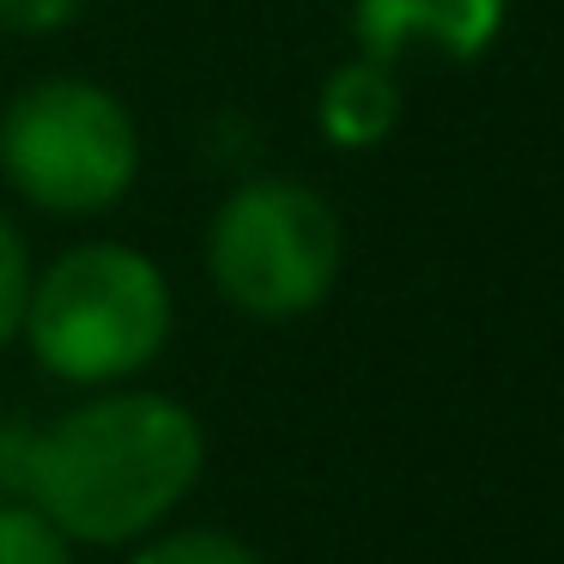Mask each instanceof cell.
<instances>
[{
  "instance_id": "5b68a950",
  "label": "cell",
  "mask_w": 564,
  "mask_h": 564,
  "mask_svg": "<svg viewBox=\"0 0 564 564\" xmlns=\"http://www.w3.org/2000/svg\"><path fill=\"white\" fill-rule=\"evenodd\" d=\"M503 31V0H352L358 55L394 67L413 43L479 62Z\"/></svg>"
},
{
  "instance_id": "30bf717a",
  "label": "cell",
  "mask_w": 564,
  "mask_h": 564,
  "mask_svg": "<svg viewBox=\"0 0 564 564\" xmlns=\"http://www.w3.org/2000/svg\"><path fill=\"white\" fill-rule=\"evenodd\" d=\"M86 13V0H0V31L13 37H50Z\"/></svg>"
},
{
  "instance_id": "6da1fadb",
  "label": "cell",
  "mask_w": 564,
  "mask_h": 564,
  "mask_svg": "<svg viewBox=\"0 0 564 564\" xmlns=\"http://www.w3.org/2000/svg\"><path fill=\"white\" fill-rule=\"evenodd\" d=\"M207 474V431L176 394L104 389L37 425L25 503H37L74 546H134L159 534Z\"/></svg>"
},
{
  "instance_id": "9c48e42d",
  "label": "cell",
  "mask_w": 564,
  "mask_h": 564,
  "mask_svg": "<svg viewBox=\"0 0 564 564\" xmlns=\"http://www.w3.org/2000/svg\"><path fill=\"white\" fill-rule=\"evenodd\" d=\"M31 249L19 237V225L0 213V346H13L25 328V297H31Z\"/></svg>"
},
{
  "instance_id": "7a4b0ae2",
  "label": "cell",
  "mask_w": 564,
  "mask_h": 564,
  "mask_svg": "<svg viewBox=\"0 0 564 564\" xmlns=\"http://www.w3.org/2000/svg\"><path fill=\"white\" fill-rule=\"evenodd\" d=\"M176 297L164 268L134 243H74L31 273L25 346L74 389H116L164 352Z\"/></svg>"
},
{
  "instance_id": "52a82bcc",
  "label": "cell",
  "mask_w": 564,
  "mask_h": 564,
  "mask_svg": "<svg viewBox=\"0 0 564 564\" xmlns=\"http://www.w3.org/2000/svg\"><path fill=\"white\" fill-rule=\"evenodd\" d=\"M128 564H268L231 528H159L134 546Z\"/></svg>"
},
{
  "instance_id": "8992f818",
  "label": "cell",
  "mask_w": 564,
  "mask_h": 564,
  "mask_svg": "<svg viewBox=\"0 0 564 564\" xmlns=\"http://www.w3.org/2000/svg\"><path fill=\"white\" fill-rule=\"evenodd\" d=\"M316 122H322V134L346 152L382 147V140L394 134V122H401V79H394V67L370 62V55L340 62L322 79Z\"/></svg>"
},
{
  "instance_id": "3957f363",
  "label": "cell",
  "mask_w": 564,
  "mask_h": 564,
  "mask_svg": "<svg viewBox=\"0 0 564 564\" xmlns=\"http://www.w3.org/2000/svg\"><path fill=\"white\" fill-rule=\"evenodd\" d=\"M346 268L340 213L297 176H249L207 225V273L249 322H297L322 310Z\"/></svg>"
},
{
  "instance_id": "ba28073f",
  "label": "cell",
  "mask_w": 564,
  "mask_h": 564,
  "mask_svg": "<svg viewBox=\"0 0 564 564\" xmlns=\"http://www.w3.org/2000/svg\"><path fill=\"white\" fill-rule=\"evenodd\" d=\"M0 564H74V540L25 498H0Z\"/></svg>"
},
{
  "instance_id": "277c9868",
  "label": "cell",
  "mask_w": 564,
  "mask_h": 564,
  "mask_svg": "<svg viewBox=\"0 0 564 564\" xmlns=\"http://www.w3.org/2000/svg\"><path fill=\"white\" fill-rule=\"evenodd\" d=\"M0 176L37 213L98 219L134 188L140 128L98 79H37L0 110Z\"/></svg>"
}]
</instances>
